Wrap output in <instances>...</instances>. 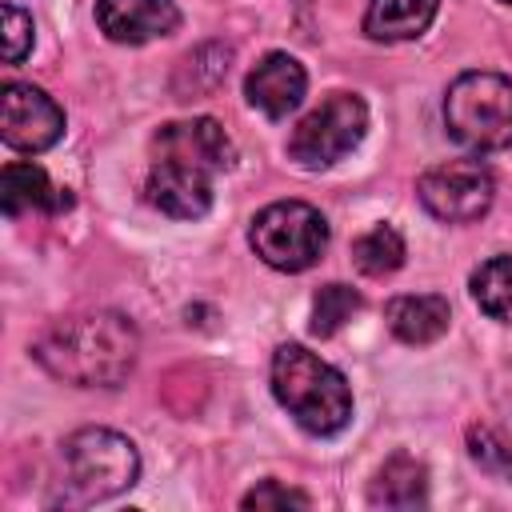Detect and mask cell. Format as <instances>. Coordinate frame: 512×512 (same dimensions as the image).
Masks as SVG:
<instances>
[{"mask_svg": "<svg viewBox=\"0 0 512 512\" xmlns=\"http://www.w3.org/2000/svg\"><path fill=\"white\" fill-rule=\"evenodd\" d=\"M36 360L64 384L76 388H116L140 352V336L120 312H80L56 320L36 340Z\"/></svg>", "mask_w": 512, "mask_h": 512, "instance_id": "obj_1", "label": "cell"}, {"mask_svg": "<svg viewBox=\"0 0 512 512\" xmlns=\"http://www.w3.org/2000/svg\"><path fill=\"white\" fill-rule=\"evenodd\" d=\"M272 396L312 436H336L352 420L348 380L304 344H280L272 352Z\"/></svg>", "mask_w": 512, "mask_h": 512, "instance_id": "obj_2", "label": "cell"}, {"mask_svg": "<svg viewBox=\"0 0 512 512\" xmlns=\"http://www.w3.org/2000/svg\"><path fill=\"white\" fill-rule=\"evenodd\" d=\"M444 128L468 152L512 144V80L500 72H460L444 96Z\"/></svg>", "mask_w": 512, "mask_h": 512, "instance_id": "obj_3", "label": "cell"}, {"mask_svg": "<svg viewBox=\"0 0 512 512\" xmlns=\"http://www.w3.org/2000/svg\"><path fill=\"white\" fill-rule=\"evenodd\" d=\"M64 468L68 488L80 504L120 496L140 476L136 444L112 428H80L64 440Z\"/></svg>", "mask_w": 512, "mask_h": 512, "instance_id": "obj_4", "label": "cell"}, {"mask_svg": "<svg viewBox=\"0 0 512 512\" xmlns=\"http://www.w3.org/2000/svg\"><path fill=\"white\" fill-rule=\"evenodd\" d=\"M252 252L276 272H304L328 248V220L304 200H276L252 216Z\"/></svg>", "mask_w": 512, "mask_h": 512, "instance_id": "obj_5", "label": "cell"}, {"mask_svg": "<svg viewBox=\"0 0 512 512\" xmlns=\"http://www.w3.org/2000/svg\"><path fill=\"white\" fill-rule=\"evenodd\" d=\"M368 132V104L356 92H332L324 96L288 136V156L308 168H332L336 160H344Z\"/></svg>", "mask_w": 512, "mask_h": 512, "instance_id": "obj_6", "label": "cell"}, {"mask_svg": "<svg viewBox=\"0 0 512 512\" xmlns=\"http://www.w3.org/2000/svg\"><path fill=\"white\" fill-rule=\"evenodd\" d=\"M416 196L420 204L444 220V224H472L492 208L496 196V180L488 172V164L460 156V160H444L432 164L420 180H416Z\"/></svg>", "mask_w": 512, "mask_h": 512, "instance_id": "obj_7", "label": "cell"}, {"mask_svg": "<svg viewBox=\"0 0 512 512\" xmlns=\"http://www.w3.org/2000/svg\"><path fill=\"white\" fill-rule=\"evenodd\" d=\"M0 136L16 152H44L64 136V112L36 84L8 80L0 88Z\"/></svg>", "mask_w": 512, "mask_h": 512, "instance_id": "obj_8", "label": "cell"}, {"mask_svg": "<svg viewBox=\"0 0 512 512\" xmlns=\"http://www.w3.org/2000/svg\"><path fill=\"white\" fill-rule=\"evenodd\" d=\"M212 172L180 164V160H164L152 156L148 180H144V196L152 208H160L172 220H200L212 208Z\"/></svg>", "mask_w": 512, "mask_h": 512, "instance_id": "obj_9", "label": "cell"}, {"mask_svg": "<svg viewBox=\"0 0 512 512\" xmlns=\"http://www.w3.org/2000/svg\"><path fill=\"white\" fill-rule=\"evenodd\" d=\"M152 156L164 160H184L192 168H204L212 176L232 168V140L212 116H192V120H172L152 136Z\"/></svg>", "mask_w": 512, "mask_h": 512, "instance_id": "obj_10", "label": "cell"}, {"mask_svg": "<svg viewBox=\"0 0 512 512\" xmlns=\"http://www.w3.org/2000/svg\"><path fill=\"white\" fill-rule=\"evenodd\" d=\"M96 24L112 44H148L180 28L172 0H96Z\"/></svg>", "mask_w": 512, "mask_h": 512, "instance_id": "obj_11", "label": "cell"}, {"mask_svg": "<svg viewBox=\"0 0 512 512\" xmlns=\"http://www.w3.org/2000/svg\"><path fill=\"white\" fill-rule=\"evenodd\" d=\"M304 88H308V72L296 56L288 52H268L244 80V96L256 112H264L268 120H280L288 112L300 108L304 100Z\"/></svg>", "mask_w": 512, "mask_h": 512, "instance_id": "obj_12", "label": "cell"}, {"mask_svg": "<svg viewBox=\"0 0 512 512\" xmlns=\"http://www.w3.org/2000/svg\"><path fill=\"white\" fill-rule=\"evenodd\" d=\"M0 204L8 216H24V212H64L72 204V196L64 188H56L48 180V172L40 164H8L0 176Z\"/></svg>", "mask_w": 512, "mask_h": 512, "instance_id": "obj_13", "label": "cell"}, {"mask_svg": "<svg viewBox=\"0 0 512 512\" xmlns=\"http://www.w3.org/2000/svg\"><path fill=\"white\" fill-rule=\"evenodd\" d=\"M384 320L392 328L396 340L404 344H436L444 332H448V320H452V308L444 296L436 292H420V296H396L388 300L384 308Z\"/></svg>", "mask_w": 512, "mask_h": 512, "instance_id": "obj_14", "label": "cell"}, {"mask_svg": "<svg viewBox=\"0 0 512 512\" xmlns=\"http://www.w3.org/2000/svg\"><path fill=\"white\" fill-rule=\"evenodd\" d=\"M440 0H368L364 8V36L380 44L416 40L436 20Z\"/></svg>", "mask_w": 512, "mask_h": 512, "instance_id": "obj_15", "label": "cell"}, {"mask_svg": "<svg viewBox=\"0 0 512 512\" xmlns=\"http://www.w3.org/2000/svg\"><path fill=\"white\" fill-rule=\"evenodd\" d=\"M368 500L376 508H420L428 500V468L408 452L388 456L368 484Z\"/></svg>", "mask_w": 512, "mask_h": 512, "instance_id": "obj_16", "label": "cell"}, {"mask_svg": "<svg viewBox=\"0 0 512 512\" xmlns=\"http://www.w3.org/2000/svg\"><path fill=\"white\" fill-rule=\"evenodd\" d=\"M468 288H472V300H476V308L484 316H492L500 324H512V256L484 260L472 272Z\"/></svg>", "mask_w": 512, "mask_h": 512, "instance_id": "obj_17", "label": "cell"}, {"mask_svg": "<svg viewBox=\"0 0 512 512\" xmlns=\"http://www.w3.org/2000/svg\"><path fill=\"white\" fill-rule=\"evenodd\" d=\"M404 256H408L404 236H400L392 224H376V228H368L364 236H356V244H352V264H356L364 276H372V280L392 276V272L404 264Z\"/></svg>", "mask_w": 512, "mask_h": 512, "instance_id": "obj_18", "label": "cell"}, {"mask_svg": "<svg viewBox=\"0 0 512 512\" xmlns=\"http://www.w3.org/2000/svg\"><path fill=\"white\" fill-rule=\"evenodd\" d=\"M364 308L360 292L348 288V284H324L316 296H312V320H308V332L312 336H336L356 312Z\"/></svg>", "mask_w": 512, "mask_h": 512, "instance_id": "obj_19", "label": "cell"}, {"mask_svg": "<svg viewBox=\"0 0 512 512\" xmlns=\"http://www.w3.org/2000/svg\"><path fill=\"white\" fill-rule=\"evenodd\" d=\"M468 456H472V464H476L480 472H488V476L512 484V440H504L496 428L472 424V428H468Z\"/></svg>", "mask_w": 512, "mask_h": 512, "instance_id": "obj_20", "label": "cell"}, {"mask_svg": "<svg viewBox=\"0 0 512 512\" xmlns=\"http://www.w3.org/2000/svg\"><path fill=\"white\" fill-rule=\"evenodd\" d=\"M0 12H4V60L20 64L32 52V16L20 4H12V0Z\"/></svg>", "mask_w": 512, "mask_h": 512, "instance_id": "obj_21", "label": "cell"}, {"mask_svg": "<svg viewBox=\"0 0 512 512\" xmlns=\"http://www.w3.org/2000/svg\"><path fill=\"white\" fill-rule=\"evenodd\" d=\"M312 500L296 488H284L280 480H260L252 492H244L240 508H256V512H268V508H308Z\"/></svg>", "mask_w": 512, "mask_h": 512, "instance_id": "obj_22", "label": "cell"}, {"mask_svg": "<svg viewBox=\"0 0 512 512\" xmlns=\"http://www.w3.org/2000/svg\"><path fill=\"white\" fill-rule=\"evenodd\" d=\"M500 4H512V0H500Z\"/></svg>", "mask_w": 512, "mask_h": 512, "instance_id": "obj_23", "label": "cell"}]
</instances>
